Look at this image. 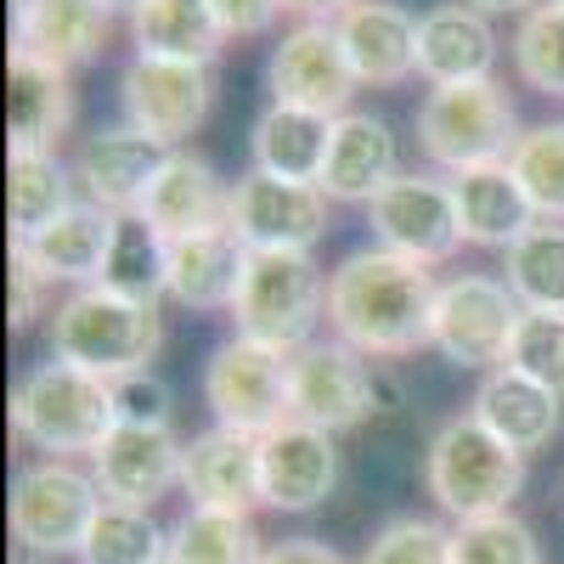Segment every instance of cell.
Wrapping results in <instances>:
<instances>
[{
  "label": "cell",
  "mask_w": 564,
  "mask_h": 564,
  "mask_svg": "<svg viewBox=\"0 0 564 564\" xmlns=\"http://www.w3.org/2000/svg\"><path fill=\"white\" fill-rule=\"evenodd\" d=\"M435 294L441 289L430 265L372 243V249L345 254L339 271L327 276V327H334L339 345L395 361L430 345Z\"/></svg>",
  "instance_id": "1"
},
{
  "label": "cell",
  "mask_w": 564,
  "mask_h": 564,
  "mask_svg": "<svg viewBox=\"0 0 564 564\" xmlns=\"http://www.w3.org/2000/svg\"><path fill=\"white\" fill-rule=\"evenodd\" d=\"M159 345H164L159 305L108 294L102 282L68 294L52 316V356L97 372V379H108V384L124 379V372H148Z\"/></svg>",
  "instance_id": "2"
},
{
  "label": "cell",
  "mask_w": 564,
  "mask_h": 564,
  "mask_svg": "<svg viewBox=\"0 0 564 564\" xmlns=\"http://www.w3.org/2000/svg\"><path fill=\"white\" fill-rule=\"evenodd\" d=\"M423 486L452 513V520H486V513H508V502L525 486V452H513L502 435L468 412L435 430L430 457H423Z\"/></svg>",
  "instance_id": "3"
},
{
  "label": "cell",
  "mask_w": 564,
  "mask_h": 564,
  "mask_svg": "<svg viewBox=\"0 0 564 564\" xmlns=\"http://www.w3.org/2000/svg\"><path fill=\"white\" fill-rule=\"evenodd\" d=\"M322 316H327V282L305 249H249L238 300H231V322H238L243 339L294 356L316 345Z\"/></svg>",
  "instance_id": "4"
},
{
  "label": "cell",
  "mask_w": 564,
  "mask_h": 564,
  "mask_svg": "<svg viewBox=\"0 0 564 564\" xmlns=\"http://www.w3.org/2000/svg\"><path fill=\"white\" fill-rule=\"evenodd\" d=\"M113 384L57 356L23 372V384L12 390V430L52 457L97 452L113 435Z\"/></svg>",
  "instance_id": "5"
},
{
  "label": "cell",
  "mask_w": 564,
  "mask_h": 564,
  "mask_svg": "<svg viewBox=\"0 0 564 564\" xmlns=\"http://www.w3.org/2000/svg\"><path fill=\"white\" fill-rule=\"evenodd\" d=\"M520 141V113L497 79H463V85H430L417 102V148L441 170H480L508 164Z\"/></svg>",
  "instance_id": "6"
},
{
  "label": "cell",
  "mask_w": 564,
  "mask_h": 564,
  "mask_svg": "<svg viewBox=\"0 0 564 564\" xmlns=\"http://www.w3.org/2000/svg\"><path fill=\"white\" fill-rule=\"evenodd\" d=\"M204 401L215 423L265 441L271 430L294 423V356L254 339H226L204 367Z\"/></svg>",
  "instance_id": "7"
},
{
  "label": "cell",
  "mask_w": 564,
  "mask_h": 564,
  "mask_svg": "<svg viewBox=\"0 0 564 564\" xmlns=\"http://www.w3.org/2000/svg\"><path fill=\"white\" fill-rule=\"evenodd\" d=\"M102 502L108 497L97 475L74 468L68 457H40L12 480V536L29 553H79Z\"/></svg>",
  "instance_id": "8"
},
{
  "label": "cell",
  "mask_w": 564,
  "mask_h": 564,
  "mask_svg": "<svg viewBox=\"0 0 564 564\" xmlns=\"http://www.w3.org/2000/svg\"><path fill=\"white\" fill-rule=\"evenodd\" d=\"M520 316H525V305L508 294L502 276L463 271V276L441 282V294H435L430 345L452 367H486V372H497L508 361V345H513Z\"/></svg>",
  "instance_id": "9"
},
{
  "label": "cell",
  "mask_w": 564,
  "mask_h": 564,
  "mask_svg": "<svg viewBox=\"0 0 564 564\" xmlns=\"http://www.w3.org/2000/svg\"><path fill=\"white\" fill-rule=\"evenodd\" d=\"M379 406H384V384L361 350H350L339 339H316V345L294 350V417L300 423L345 435L356 423H367Z\"/></svg>",
  "instance_id": "10"
},
{
  "label": "cell",
  "mask_w": 564,
  "mask_h": 564,
  "mask_svg": "<svg viewBox=\"0 0 564 564\" xmlns=\"http://www.w3.org/2000/svg\"><path fill=\"white\" fill-rule=\"evenodd\" d=\"M367 226H372V243L379 249L406 254L417 265H441L463 243L452 181H441V175H395L384 193L367 204Z\"/></svg>",
  "instance_id": "11"
},
{
  "label": "cell",
  "mask_w": 564,
  "mask_h": 564,
  "mask_svg": "<svg viewBox=\"0 0 564 564\" xmlns=\"http://www.w3.org/2000/svg\"><path fill=\"white\" fill-rule=\"evenodd\" d=\"M119 102L124 119L175 148L186 141L215 108V74L209 63H170V57H130V68L119 74Z\"/></svg>",
  "instance_id": "12"
},
{
  "label": "cell",
  "mask_w": 564,
  "mask_h": 564,
  "mask_svg": "<svg viewBox=\"0 0 564 564\" xmlns=\"http://www.w3.org/2000/svg\"><path fill=\"white\" fill-rule=\"evenodd\" d=\"M265 85H271V102H282V108H311V113L339 119V113H350V97L361 79L345 57L334 23H300L276 40Z\"/></svg>",
  "instance_id": "13"
},
{
  "label": "cell",
  "mask_w": 564,
  "mask_h": 564,
  "mask_svg": "<svg viewBox=\"0 0 564 564\" xmlns=\"http://www.w3.org/2000/svg\"><path fill=\"white\" fill-rule=\"evenodd\" d=\"M231 231L243 249H305L327 231V193L311 181L249 170L231 186Z\"/></svg>",
  "instance_id": "14"
},
{
  "label": "cell",
  "mask_w": 564,
  "mask_h": 564,
  "mask_svg": "<svg viewBox=\"0 0 564 564\" xmlns=\"http://www.w3.org/2000/svg\"><path fill=\"white\" fill-rule=\"evenodd\" d=\"M170 153L175 148L141 135L135 124H113V130H97V135L79 141L74 181H79L85 204H97L108 215H130V209H141V198H148V186H153V175L164 170Z\"/></svg>",
  "instance_id": "15"
},
{
  "label": "cell",
  "mask_w": 564,
  "mask_h": 564,
  "mask_svg": "<svg viewBox=\"0 0 564 564\" xmlns=\"http://www.w3.org/2000/svg\"><path fill=\"white\" fill-rule=\"evenodd\" d=\"M260 480H265V508L276 513H311L334 497L339 486V452L327 430L311 423H282L260 441Z\"/></svg>",
  "instance_id": "16"
},
{
  "label": "cell",
  "mask_w": 564,
  "mask_h": 564,
  "mask_svg": "<svg viewBox=\"0 0 564 564\" xmlns=\"http://www.w3.org/2000/svg\"><path fill=\"white\" fill-rule=\"evenodd\" d=\"M186 446L170 430H141V423H113V435L90 452V475H97L108 502L153 508L170 486H181Z\"/></svg>",
  "instance_id": "17"
},
{
  "label": "cell",
  "mask_w": 564,
  "mask_h": 564,
  "mask_svg": "<svg viewBox=\"0 0 564 564\" xmlns=\"http://www.w3.org/2000/svg\"><path fill=\"white\" fill-rule=\"evenodd\" d=\"M181 486L193 491V508H226V513H254L265 502L260 480V441L215 423V430L186 441Z\"/></svg>",
  "instance_id": "18"
},
{
  "label": "cell",
  "mask_w": 564,
  "mask_h": 564,
  "mask_svg": "<svg viewBox=\"0 0 564 564\" xmlns=\"http://www.w3.org/2000/svg\"><path fill=\"white\" fill-rule=\"evenodd\" d=\"M141 215L164 231V243L198 238V231H220V226H231V186L215 175L209 159L170 153L164 170L148 186V198H141Z\"/></svg>",
  "instance_id": "19"
},
{
  "label": "cell",
  "mask_w": 564,
  "mask_h": 564,
  "mask_svg": "<svg viewBox=\"0 0 564 564\" xmlns=\"http://www.w3.org/2000/svg\"><path fill=\"white\" fill-rule=\"evenodd\" d=\"M401 175V148L395 130L379 113H339L334 141H327V164H322V193L334 204H372L384 186Z\"/></svg>",
  "instance_id": "20"
},
{
  "label": "cell",
  "mask_w": 564,
  "mask_h": 564,
  "mask_svg": "<svg viewBox=\"0 0 564 564\" xmlns=\"http://www.w3.org/2000/svg\"><path fill=\"white\" fill-rule=\"evenodd\" d=\"M334 34L361 85H401L417 74V18L395 0H356L334 18Z\"/></svg>",
  "instance_id": "21"
},
{
  "label": "cell",
  "mask_w": 564,
  "mask_h": 564,
  "mask_svg": "<svg viewBox=\"0 0 564 564\" xmlns=\"http://www.w3.org/2000/svg\"><path fill=\"white\" fill-rule=\"evenodd\" d=\"M68 124H74L68 68L12 45V57H7V141L12 148H29V153H52V141Z\"/></svg>",
  "instance_id": "22"
},
{
  "label": "cell",
  "mask_w": 564,
  "mask_h": 564,
  "mask_svg": "<svg viewBox=\"0 0 564 564\" xmlns=\"http://www.w3.org/2000/svg\"><path fill=\"white\" fill-rule=\"evenodd\" d=\"M497 68V29L468 0H446L417 18V74L430 85L491 79Z\"/></svg>",
  "instance_id": "23"
},
{
  "label": "cell",
  "mask_w": 564,
  "mask_h": 564,
  "mask_svg": "<svg viewBox=\"0 0 564 564\" xmlns=\"http://www.w3.org/2000/svg\"><path fill=\"white\" fill-rule=\"evenodd\" d=\"M452 204H457V226H463V243H480V249H508L513 238L542 220L536 204L525 198L520 175L508 164H480V170H457L452 175Z\"/></svg>",
  "instance_id": "24"
},
{
  "label": "cell",
  "mask_w": 564,
  "mask_h": 564,
  "mask_svg": "<svg viewBox=\"0 0 564 564\" xmlns=\"http://www.w3.org/2000/svg\"><path fill=\"white\" fill-rule=\"evenodd\" d=\"M475 417L491 435H502L513 452L531 457V452L553 446V435L564 430V395L525 379V372H513V367H497L475 390Z\"/></svg>",
  "instance_id": "25"
},
{
  "label": "cell",
  "mask_w": 564,
  "mask_h": 564,
  "mask_svg": "<svg viewBox=\"0 0 564 564\" xmlns=\"http://www.w3.org/2000/svg\"><path fill=\"white\" fill-rule=\"evenodd\" d=\"M249 249L238 243V231H198V238H175L170 243V271H164V294L186 311H231L243 282Z\"/></svg>",
  "instance_id": "26"
},
{
  "label": "cell",
  "mask_w": 564,
  "mask_h": 564,
  "mask_svg": "<svg viewBox=\"0 0 564 564\" xmlns=\"http://www.w3.org/2000/svg\"><path fill=\"white\" fill-rule=\"evenodd\" d=\"M18 18V45L57 68H85L102 57L108 45V7L102 0H23Z\"/></svg>",
  "instance_id": "27"
},
{
  "label": "cell",
  "mask_w": 564,
  "mask_h": 564,
  "mask_svg": "<svg viewBox=\"0 0 564 564\" xmlns=\"http://www.w3.org/2000/svg\"><path fill=\"white\" fill-rule=\"evenodd\" d=\"M108 238H113V215L97 204H74L68 215H57L45 231H34L29 243H12V249H23L45 282H79V289H90L102 276Z\"/></svg>",
  "instance_id": "28"
},
{
  "label": "cell",
  "mask_w": 564,
  "mask_h": 564,
  "mask_svg": "<svg viewBox=\"0 0 564 564\" xmlns=\"http://www.w3.org/2000/svg\"><path fill=\"white\" fill-rule=\"evenodd\" d=\"M135 57H170V63H215L226 29L209 0H141L130 12Z\"/></svg>",
  "instance_id": "29"
},
{
  "label": "cell",
  "mask_w": 564,
  "mask_h": 564,
  "mask_svg": "<svg viewBox=\"0 0 564 564\" xmlns=\"http://www.w3.org/2000/svg\"><path fill=\"white\" fill-rule=\"evenodd\" d=\"M327 141H334V119H327V113L271 102L254 119V141H249V148H254V170L316 186L322 181V164H327Z\"/></svg>",
  "instance_id": "30"
},
{
  "label": "cell",
  "mask_w": 564,
  "mask_h": 564,
  "mask_svg": "<svg viewBox=\"0 0 564 564\" xmlns=\"http://www.w3.org/2000/svg\"><path fill=\"white\" fill-rule=\"evenodd\" d=\"M74 209V170L57 164V153H7V220H12V243H29L34 231H45L57 215Z\"/></svg>",
  "instance_id": "31"
},
{
  "label": "cell",
  "mask_w": 564,
  "mask_h": 564,
  "mask_svg": "<svg viewBox=\"0 0 564 564\" xmlns=\"http://www.w3.org/2000/svg\"><path fill=\"white\" fill-rule=\"evenodd\" d=\"M164 271H170V243L164 231L130 209V215H113V238H108V260H102V289L108 294H124V300H141V305H159L164 294Z\"/></svg>",
  "instance_id": "32"
},
{
  "label": "cell",
  "mask_w": 564,
  "mask_h": 564,
  "mask_svg": "<svg viewBox=\"0 0 564 564\" xmlns=\"http://www.w3.org/2000/svg\"><path fill=\"white\" fill-rule=\"evenodd\" d=\"M502 282L525 311H564V220H536L502 249Z\"/></svg>",
  "instance_id": "33"
},
{
  "label": "cell",
  "mask_w": 564,
  "mask_h": 564,
  "mask_svg": "<svg viewBox=\"0 0 564 564\" xmlns=\"http://www.w3.org/2000/svg\"><path fill=\"white\" fill-rule=\"evenodd\" d=\"M260 531L249 513L226 508H186V520L170 536V564H260Z\"/></svg>",
  "instance_id": "34"
},
{
  "label": "cell",
  "mask_w": 564,
  "mask_h": 564,
  "mask_svg": "<svg viewBox=\"0 0 564 564\" xmlns=\"http://www.w3.org/2000/svg\"><path fill=\"white\" fill-rule=\"evenodd\" d=\"M79 558L85 564H170V536L159 531L148 508L102 502L79 542Z\"/></svg>",
  "instance_id": "35"
},
{
  "label": "cell",
  "mask_w": 564,
  "mask_h": 564,
  "mask_svg": "<svg viewBox=\"0 0 564 564\" xmlns=\"http://www.w3.org/2000/svg\"><path fill=\"white\" fill-rule=\"evenodd\" d=\"M508 170L520 175L525 198L536 204L542 220H564V124L520 130V141L508 153Z\"/></svg>",
  "instance_id": "36"
},
{
  "label": "cell",
  "mask_w": 564,
  "mask_h": 564,
  "mask_svg": "<svg viewBox=\"0 0 564 564\" xmlns=\"http://www.w3.org/2000/svg\"><path fill=\"white\" fill-rule=\"evenodd\" d=\"M513 68L542 97H564V7L542 0L536 12H525L520 34H513Z\"/></svg>",
  "instance_id": "37"
},
{
  "label": "cell",
  "mask_w": 564,
  "mask_h": 564,
  "mask_svg": "<svg viewBox=\"0 0 564 564\" xmlns=\"http://www.w3.org/2000/svg\"><path fill=\"white\" fill-rule=\"evenodd\" d=\"M452 564H542V542L513 513H486L452 531Z\"/></svg>",
  "instance_id": "38"
},
{
  "label": "cell",
  "mask_w": 564,
  "mask_h": 564,
  "mask_svg": "<svg viewBox=\"0 0 564 564\" xmlns=\"http://www.w3.org/2000/svg\"><path fill=\"white\" fill-rule=\"evenodd\" d=\"M502 367L525 372V379L564 395V311H525L520 327H513V345H508Z\"/></svg>",
  "instance_id": "39"
},
{
  "label": "cell",
  "mask_w": 564,
  "mask_h": 564,
  "mask_svg": "<svg viewBox=\"0 0 564 564\" xmlns=\"http://www.w3.org/2000/svg\"><path fill=\"white\" fill-rule=\"evenodd\" d=\"M361 564H452V531L423 513H401L372 536Z\"/></svg>",
  "instance_id": "40"
},
{
  "label": "cell",
  "mask_w": 564,
  "mask_h": 564,
  "mask_svg": "<svg viewBox=\"0 0 564 564\" xmlns=\"http://www.w3.org/2000/svg\"><path fill=\"white\" fill-rule=\"evenodd\" d=\"M170 384L159 379V372H124V379H113V417L119 423H141V430H170Z\"/></svg>",
  "instance_id": "41"
},
{
  "label": "cell",
  "mask_w": 564,
  "mask_h": 564,
  "mask_svg": "<svg viewBox=\"0 0 564 564\" xmlns=\"http://www.w3.org/2000/svg\"><path fill=\"white\" fill-rule=\"evenodd\" d=\"M226 40H249V34H265L282 12H289V0H209Z\"/></svg>",
  "instance_id": "42"
},
{
  "label": "cell",
  "mask_w": 564,
  "mask_h": 564,
  "mask_svg": "<svg viewBox=\"0 0 564 564\" xmlns=\"http://www.w3.org/2000/svg\"><path fill=\"white\" fill-rule=\"evenodd\" d=\"M40 294H45V276L29 265L23 249H12V300H7V322L12 334H23V327L40 316Z\"/></svg>",
  "instance_id": "43"
},
{
  "label": "cell",
  "mask_w": 564,
  "mask_h": 564,
  "mask_svg": "<svg viewBox=\"0 0 564 564\" xmlns=\"http://www.w3.org/2000/svg\"><path fill=\"white\" fill-rule=\"evenodd\" d=\"M260 564H350L345 553H334L327 542H316V536H289V542H276V547H265V558Z\"/></svg>",
  "instance_id": "44"
},
{
  "label": "cell",
  "mask_w": 564,
  "mask_h": 564,
  "mask_svg": "<svg viewBox=\"0 0 564 564\" xmlns=\"http://www.w3.org/2000/svg\"><path fill=\"white\" fill-rule=\"evenodd\" d=\"M345 7H356V0H289V12H305L311 23H334Z\"/></svg>",
  "instance_id": "45"
},
{
  "label": "cell",
  "mask_w": 564,
  "mask_h": 564,
  "mask_svg": "<svg viewBox=\"0 0 564 564\" xmlns=\"http://www.w3.org/2000/svg\"><path fill=\"white\" fill-rule=\"evenodd\" d=\"M468 7L486 18H502V12H536V0H468Z\"/></svg>",
  "instance_id": "46"
},
{
  "label": "cell",
  "mask_w": 564,
  "mask_h": 564,
  "mask_svg": "<svg viewBox=\"0 0 564 564\" xmlns=\"http://www.w3.org/2000/svg\"><path fill=\"white\" fill-rule=\"evenodd\" d=\"M102 7H108V12H135L141 0H102Z\"/></svg>",
  "instance_id": "47"
},
{
  "label": "cell",
  "mask_w": 564,
  "mask_h": 564,
  "mask_svg": "<svg viewBox=\"0 0 564 564\" xmlns=\"http://www.w3.org/2000/svg\"><path fill=\"white\" fill-rule=\"evenodd\" d=\"M18 7H23V0H12V12H18Z\"/></svg>",
  "instance_id": "48"
},
{
  "label": "cell",
  "mask_w": 564,
  "mask_h": 564,
  "mask_svg": "<svg viewBox=\"0 0 564 564\" xmlns=\"http://www.w3.org/2000/svg\"><path fill=\"white\" fill-rule=\"evenodd\" d=\"M18 564H34V558H18Z\"/></svg>",
  "instance_id": "49"
},
{
  "label": "cell",
  "mask_w": 564,
  "mask_h": 564,
  "mask_svg": "<svg viewBox=\"0 0 564 564\" xmlns=\"http://www.w3.org/2000/svg\"><path fill=\"white\" fill-rule=\"evenodd\" d=\"M553 7H564V0H553Z\"/></svg>",
  "instance_id": "50"
}]
</instances>
